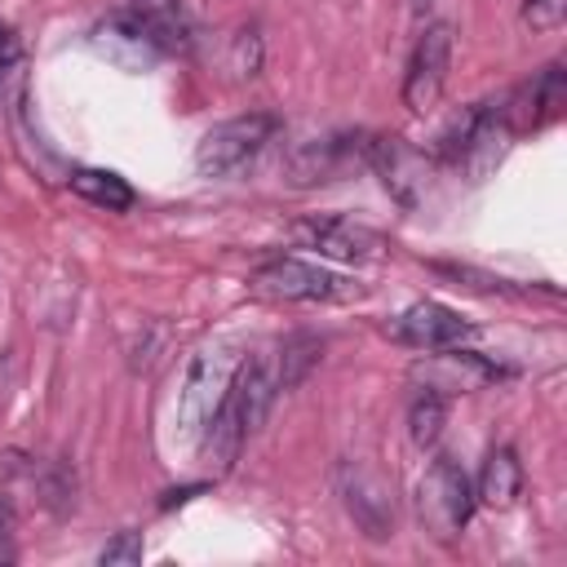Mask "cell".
<instances>
[{
  "instance_id": "1",
  "label": "cell",
  "mask_w": 567,
  "mask_h": 567,
  "mask_svg": "<svg viewBox=\"0 0 567 567\" xmlns=\"http://www.w3.org/2000/svg\"><path fill=\"white\" fill-rule=\"evenodd\" d=\"M275 390H279V381H275V372H270L266 359H248V363L235 368V377H230V385H226L217 412L208 416V425H204V434H199V443L213 452L217 465H230V461L239 456L244 439L257 434V425H261L266 412H270Z\"/></svg>"
},
{
  "instance_id": "2",
  "label": "cell",
  "mask_w": 567,
  "mask_h": 567,
  "mask_svg": "<svg viewBox=\"0 0 567 567\" xmlns=\"http://www.w3.org/2000/svg\"><path fill=\"white\" fill-rule=\"evenodd\" d=\"M235 368H239V354L230 346H204V350L190 354L182 390H177V412H173L182 439H199L204 434L208 416L217 412V403H221V394H226V385L235 377Z\"/></svg>"
},
{
  "instance_id": "3",
  "label": "cell",
  "mask_w": 567,
  "mask_h": 567,
  "mask_svg": "<svg viewBox=\"0 0 567 567\" xmlns=\"http://www.w3.org/2000/svg\"><path fill=\"white\" fill-rule=\"evenodd\" d=\"M279 133V120L266 115V111H252V115H235L217 128H208L195 146V168L204 177H230L239 173L244 164H252L261 155V146Z\"/></svg>"
},
{
  "instance_id": "4",
  "label": "cell",
  "mask_w": 567,
  "mask_h": 567,
  "mask_svg": "<svg viewBox=\"0 0 567 567\" xmlns=\"http://www.w3.org/2000/svg\"><path fill=\"white\" fill-rule=\"evenodd\" d=\"M421 518L439 540H456L461 527L474 514V487L465 478V470L452 456H434V465L421 478Z\"/></svg>"
},
{
  "instance_id": "5",
  "label": "cell",
  "mask_w": 567,
  "mask_h": 567,
  "mask_svg": "<svg viewBox=\"0 0 567 567\" xmlns=\"http://www.w3.org/2000/svg\"><path fill=\"white\" fill-rule=\"evenodd\" d=\"M447 66H452V27L447 22H430L416 35L408 71H403V106L412 115H425V111L439 106L443 84H447Z\"/></svg>"
},
{
  "instance_id": "6",
  "label": "cell",
  "mask_w": 567,
  "mask_h": 567,
  "mask_svg": "<svg viewBox=\"0 0 567 567\" xmlns=\"http://www.w3.org/2000/svg\"><path fill=\"white\" fill-rule=\"evenodd\" d=\"M252 284L270 297H288V301H350V297H363L359 284L323 270V266H310V261H297V257H275L266 266H257Z\"/></svg>"
},
{
  "instance_id": "7",
  "label": "cell",
  "mask_w": 567,
  "mask_h": 567,
  "mask_svg": "<svg viewBox=\"0 0 567 567\" xmlns=\"http://www.w3.org/2000/svg\"><path fill=\"white\" fill-rule=\"evenodd\" d=\"M337 492H341L346 514L354 518V527L368 540H385L394 532V492H390V483L377 470L346 461L337 470Z\"/></svg>"
},
{
  "instance_id": "8",
  "label": "cell",
  "mask_w": 567,
  "mask_h": 567,
  "mask_svg": "<svg viewBox=\"0 0 567 567\" xmlns=\"http://www.w3.org/2000/svg\"><path fill=\"white\" fill-rule=\"evenodd\" d=\"M292 239L301 248H315L332 261H377L385 257V239L368 226H354L346 217H306L292 221Z\"/></svg>"
},
{
  "instance_id": "9",
  "label": "cell",
  "mask_w": 567,
  "mask_h": 567,
  "mask_svg": "<svg viewBox=\"0 0 567 567\" xmlns=\"http://www.w3.org/2000/svg\"><path fill=\"white\" fill-rule=\"evenodd\" d=\"M563 106H567V75L558 62H549L532 84H523L505 106H496V115L509 133H527V128H545L549 120H558Z\"/></svg>"
},
{
  "instance_id": "10",
  "label": "cell",
  "mask_w": 567,
  "mask_h": 567,
  "mask_svg": "<svg viewBox=\"0 0 567 567\" xmlns=\"http://www.w3.org/2000/svg\"><path fill=\"white\" fill-rule=\"evenodd\" d=\"M390 337L403 341V346H416V350H452V346H461V341L474 337V323L461 319L452 306L416 301V306H408L390 323Z\"/></svg>"
},
{
  "instance_id": "11",
  "label": "cell",
  "mask_w": 567,
  "mask_h": 567,
  "mask_svg": "<svg viewBox=\"0 0 567 567\" xmlns=\"http://www.w3.org/2000/svg\"><path fill=\"white\" fill-rule=\"evenodd\" d=\"M377 173H381V182L403 199V204H416V190L425 186V164H421V155L403 142V137H368V155H363Z\"/></svg>"
},
{
  "instance_id": "12",
  "label": "cell",
  "mask_w": 567,
  "mask_h": 567,
  "mask_svg": "<svg viewBox=\"0 0 567 567\" xmlns=\"http://www.w3.org/2000/svg\"><path fill=\"white\" fill-rule=\"evenodd\" d=\"M354 142L359 137H328V142H310L288 159V173L297 186H315V182H332L350 159H354Z\"/></svg>"
},
{
  "instance_id": "13",
  "label": "cell",
  "mask_w": 567,
  "mask_h": 567,
  "mask_svg": "<svg viewBox=\"0 0 567 567\" xmlns=\"http://www.w3.org/2000/svg\"><path fill=\"white\" fill-rule=\"evenodd\" d=\"M518 492H523V465H518V456H514L509 447L487 452L474 501H483L487 509H509V505L518 501Z\"/></svg>"
},
{
  "instance_id": "14",
  "label": "cell",
  "mask_w": 567,
  "mask_h": 567,
  "mask_svg": "<svg viewBox=\"0 0 567 567\" xmlns=\"http://www.w3.org/2000/svg\"><path fill=\"white\" fill-rule=\"evenodd\" d=\"M71 190H75L80 199L106 208V213L133 208V186H128L124 177L106 173V168H75V173H71Z\"/></svg>"
},
{
  "instance_id": "15",
  "label": "cell",
  "mask_w": 567,
  "mask_h": 567,
  "mask_svg": "<svg viewBox=\"0 0 567 567\" xmlns=\"http://www.w3.org/2000/svg\"><path fill=\"white\" fill-rule=\"evenodd\" d=\"M443 425H447V399L425 385L412 399V408H408V434H412L416 447H434L439 434H443Z\"/></svg>"
},
{
  "instance_id": "16",
  "label": "cell",
  "mask_w": 567,
  "mask_h": 567,
  "mask_svg": "<svg viewBox=\"0 0 567 567\" xmlns=\"http://www.w3.org/2000/svg\"><path fill=\"white\" fill-rule=\"evenodd\" d=\"M323 359V341L319 337H292L284 341V363H279V390H292L315 363Z\"/></svg>"
},
{
  "instance_id": "17",
  "label": "cell",
  "mask_w": 567,
  "mask_h": 567,
  "mask_svg": "<svg viewBox=\"0 0 567 567\" xmlns=\"http://www.w3.org/2000/svg\"><path fill=\"white\" fill-rule=\"evenodd\" d=\"M567 18V0H523V22L532 31H558Z\"/></svg>"
},
{
  "instance_id": "18",
  "label": "cell",
  "mask_w": 567,
  "mask_h": 567,
  "mask_svg": "<svg viewBox=\"0 0 567 567\" xmlns=\"http://www.w3.org/2000/svg\"><path fill=\"white\" fill-rule=\"evenodd\" d=\"M97 563H102V567H133V563H142V536H137V532H120V536L97 554Z\"/></svg>"
},
{
  "instance_id": "19",
  "label": "cell",
  "mask_w": 567,
  "mask_h": 567,
  "mask_svg": "<svg viewBox=\"0 0 567 567\" xmlns=\"http://www.w3.org/2000/svg\"><path fill=\"white\" fill-rule=\"evenodd\" d=\"M261 66V40L257 31H239L235 35V75H257Z\"/></svg>"
},
{
  "instance_id": "20",
  "label": "cell",
  "mask_w": 567,
  "mask_h": 567,
  "mask_svg": "<svg viewBox=\"0 0 567 567\" xmlns=\"http://www.w3.org/2000/svg\"><path fill=\"white\" fill-rule=\"evenodd\" d=\"M13 523H9V509H0V563H9L13 558Z\"/></svg>"
},
{
  "instance_id": "21",
  "label": "cell",
  "mask_w": 567,
  "mask_h": 567,
  "mask_svg": "<svg viewBox=\"0 0 567 567\" xmlns=\"http://www.w3.org/2000/svg\"><path fill=\"white\" fill-rule=\"evenodd\" d=\"M430 4H434V0H412V9H416V13H421V9H430Z\"/></svg>"
}]
</instances>
